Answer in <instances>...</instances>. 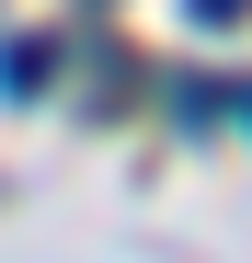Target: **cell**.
<instances>
[{
    "instance_id": "2",
    "label": "cell",
    "mask_w": 252,
    "mask_h": 263,
    "mask_svg": "<svg viewBox=\"0 0 252 263\" xmlns=\"http://www.w3.org/2000/svg\"><path fill=\"white\" fill-rule=\"evenodd\" d=\"M252 12V0H195V23H241Z\"/></svg>"
},
{
    "instance_id": "1",
    "label": "cell",
    "mask_w": 252,
    "mask_h": 263,
    "mask_svg": "<svg viewBox=\"0 0 252 263\" xmlns=\"http://www.w3.org/2000/svg\"><path fill=\"white\" fill-rule=\"evenodd\" d=\"M46 80H58V46H46V34H12V46H0V92H12V103H34Z\"/></svg>"
}]
</instances>
